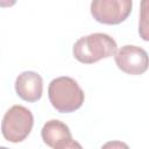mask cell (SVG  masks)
<instances>
[{
    "mask_svg": "<svg viewBox=\"0 0 149 149\" xmlns=\"http://www.w3.org/2000/svg\"><path fill=\"white\" fill-rule=\"evenodd\" d=\"M101 149H129V147L121 141H108L101 147Z\"/></svg>",
    "mask_w": 149,
    "mask_h": 149,
    "instance_id": "cell-8",
    "label": "cell"
},
{
    "mask_svg": "<svg viewBox=\"0 0 149 149\" xmlns=\"http://www.w3.org/2000/svg\"><path fill=\"white\" fill-rule=\"evenodd\" d=\"M48 97L52 107L59 113H71L81 107L85 94L78 83L66 76L55 78L48 87Z\"/></svg>",
    "mask_w": 149,
    "mask_h": 149,
    "instance_id": "cell-2",
    "label": "cell"
},
{
    "mask_svg": "<svg viewBox=\"0 0 149 149\" xmlns=\"http://www.w3.org/2000/svg\"><path fill=\"white\" fill-rule=\"evenodd\" d=\"M55 149H84V148L80 146V143H78L77 141H74L73 139H71V140L62 143L61 146H58Z\"/></svg>",
    "mask_w": 149,
    "mask_h": 149,
    "instance_id": "cell-9",
    "label": "cell"
},
{
    "mask_svg": "<svg viewBox=\"0 0 149 149\" xmlns=\"http://www.w3.org/2000/svg\"><path fill=\"white\" fill-rule=\"evenodd\" d=\"M41 136L43 142L47 146L51 147L52 149L57 148L62 143L72 139V135L68 125H65L59 120L47 121L41 130Z\"/></svg>",
    "mask_w": 149,
    "mask_h": 149,
    "instance_id": "cell-7",
    "label": "cell"
},
{
    "mask_svg": "<svg viewBox=\"0 0 149 149\" xmlns=\"http://www.w3.org/2000/svg\"><path fill=\"white\" fill-rule=\"evenodd\" d=\"M114 59L116 66L128 74H142L148 69V54L141 47L132 44L123 45L116 50Z\"/></svg>",
    "mask_w": 149,
    "mask_h": 149,
    "instance_id": "cell-5",
    "label": "cell"
},
{
    "mask_svg": "<svg viewBox=\"0 0 149 149\" xmlns=\"http://www.w3.org/2000/svg\"><path fill=\"white\" fill-rule=\"evenodd\" d=\"M34 125L33 113L22 105L12 106L1 121V133L8 142L17 143L23 141L31 132Z\"/></svg>",
    "mask_w": 149,
    "mask_h": 149,
    "instance_id": "cell-3",
    "label": "cell"
},
{
    "mask_svg": "<svg viewBox=\"0 0 149 149\" xmlns=\"http://www.w3.org/2000/svg\"><path fill=\"white\" fill-rule=\"evenodd\" d=\"M0 149H9V148H7V147H0Z\"/></svg>",
    "mask_w": 149,
    "mask_h": 149,
    "instance_id": "cell-10",
    "label": "cell"
},
{
    "mask_svg": "<svg viewBox=\"0 0 149 149\" xmlns=\"http://www.w3.org/2000/svg\"><path fill=\"white\" fill-rule=\"evenodd\" d=\"M16 94L24 101L35 102L43 93V79L35 71H23L15 80Z\"/></svg>",
    "mask_w": 149,
    "mask_h": 149,
    "instance_id": "cell-6",
    "label": "cell"
},
{
    "mask_svg": "<svg viewBox=\"0 0 149 149\" xmlns=\"http://www.w3.org/2000/svg\"><path fill=\"white\" fill-rule=\"evenodd\" d=\"M118 50L116 42L105 33H93L80 37L72 48L74 58L84 64H92L102 58L114 56Z\"/></svg>",
    "mask_w": 149,
    "mask_h": 149,
    "instance_id": "cell-1",
    "label": "cell"
},
{
    "mask_svg": "<svg viewBox=\"0 0 149 149\" xmlns=\"http://www.w3.org/2000/svg\"><path fill=\"white\" fill-rule=\"evenodd\" d=\"M132 0H94L91 2L93 19L104 24H119L132 13Z\"/></svg>",
    "mask_w": 149,
    "mask_h": 149,
    "instance_id": "cell-4",
    "label": "cell"
}]
</instances>
